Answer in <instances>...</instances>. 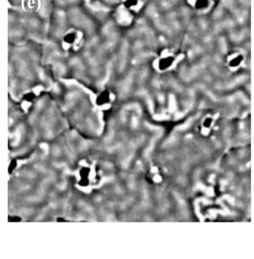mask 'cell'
I'll return each instance as SVG.
<instances>
[{
	"instance_id": "6da1fadb",
	"label": "cell",
	"mask_w": 254,
	"mask_h": 259,
	"mask_svg": "<svg viewBox=\"0 0 254 259\" xmlns=\"http://www.w3.org/2000/svg\"><path fill=\"white\" fill-rule=\"evenodd\" d=\"M173 63V59L171 57H166V58L162 59L161 61L159 62V68L161 69H166L167 68L171 63Z\"/></svg>"
},
{
	"instance_id": "7a4b0ae2",
	"label": "cell",
	"mask_w": 254,
	"mask_h": 259,
	"mask_svg": "<svg viewBox=\"0 0 254 259\" xmlns=\"http://www.w3.org/2000/svg\"><path fill=\"white\" fill-rule=\"evenodd\" d=\"M75 39H76V34L73 32H70V33H66V34L64 36L63 40L65 43L67 44H72L75 41Z\"/></svg>"
},
{
	"instance_id": "3957f363",
	"label": "cell",
	"mask_w": 254,
	"mask_h": 259,
	"mask_svg": "<svg viewBox=\"0 0 254 259\" xmlns=\"http://www.w3.org/2000/svg\"><path fill=\"white\" fill-rule=\"evenodd\" d=\"M137 3V0H127L126 2V6L127 7H132L134 6Z\"/></svg>"
}]
</instances>
